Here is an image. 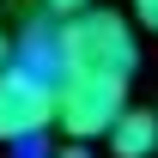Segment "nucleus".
<instances>
[{
  "mask_svg": "<svg viewBox=\"0 0 158 158\" xmlns=\"http://www.w3.org/2000/svg\"><path fill=\"white\" fill-rule=\"evenodd\" d=\"M55 43H61V73H116V79H128L140 67L134 24L122 12H110V6H79L67 19H55Z\"/></svg>",
  "mask_w": 158,
  "mask_h": 158,
  "instance_id": "f257e3e1",
  "label": "nucleus"
},
{
  "mask_svg": "<svg viewBox=\"0 0 158 158\" xmlns=\"http://www.w3.org/2000/svg\"><path fill=\"white\" fill-rule=\"evenodd\" d=\"M128 110V79L116 73H61L55 79V122L67 140H98Z\"/></svg>",
  "mask_w": 158,
  "mask_h": 158,
  "instance_id": "f03ea898",
  "label": "nucleus"
},
{
  "mask_svg": "<svg viewBox=\"0 0 158 158\" xmlns=\"http://www.w3.org/2000/svg\"><path fill=\"white\" fill-rule=\"evenodd\" d=\"M55 122V73H43L31 61H6L0 67V140L24 146Z\"/></svg>",
  "mask_w": 158,
  "mask_h": 158,
  "instance_id": "7ed1b4c3",
  "label": "nucleus"
},
{
  "mask_svg": "<svg viewBox=\"0 0 158 158\" xmlns=\"http://www.w3.org/2000/svg\"><path fill=\"white\" fill-rule=\"evenodd\" d=\"M110 152L116 158H152L158 152V110H122L116 128H110Z\"/></svg>",
  "mask_w": 158,
  "mask_h": 158,
  "instance_id": "20e7f679",
  "label": "nucleus"
},
{
  "mask_svg": "<svg viewBox=\"0 0 158 158\" xmlns=\"http://www.w3.org/2000/svg\"><path fill=\"white\" fill-rule=\"evenodd\" d=\"M79 6H91V0H43L49 19H67V12H79Z\"/></svg>",
  "mask_w": 158,
  "mask_h": 158,
  "instance_id": "39448f33",
  "label": "nucleus"
},
{
  "mask_svg": "<svg viewBox=\"0 0 158 158\" xmlns=\"http://www.w3.org/2000/svg\"><path fill=\"white\" fill-rule=\"evenodd\" d=\"M134 19L146 24V31H158V0H134Z\"/></svg>",
  "mask_w": 158,
  "mask_h": 158,
  "instance_id": "423d86ee",
  "label": "nucleus"
},
{
  "mask_svg": "<svg viewBox=\"0 0 158 158\" xmlns=\"http://www.w3.org/2000/svg\"><path fill=\"white\" fill-rule=\"evenodd\" d=\"M55 158H91V152H85V140H67V146H61Z\"/></svg>",
  "mask_w": 158,
  "mask_h": 158,
  "instance_id": "0eeeda50",
  "label": "nucleus"
},
{
  "mask_svg": "<svg viewBox=\"0 0 158 158\" xmlns=\"http://www.w3.org/2000/svg\"><path fill=\"white\" fill-rule=\"evenodd\" d=\"M12 55H19V49H12V37H6V24H0V67H6Z\"/></svg>",
  "mask_w": 158,
  "mask_h": 158,
  "instance_id": "6e6552de",
  "label": "nucleus"
}]
</instances>
